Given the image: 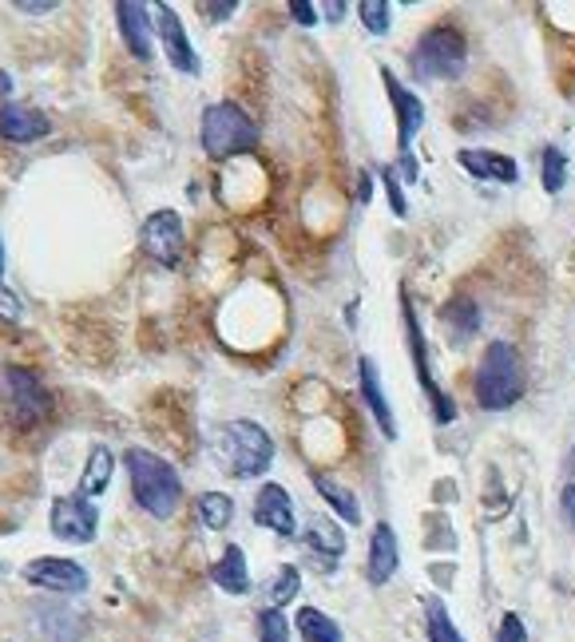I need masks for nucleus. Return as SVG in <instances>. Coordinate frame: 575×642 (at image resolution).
<instances>
[{"label":"nucleus","instance_id":"f3484780","mask_svg":"<svg viewBox=\"0 0 575 642\" xmlns=\"http://www.w3.org/2000/svg\"><path fill=\"white\" fill-rule=\"evenodd\" d=\"M358 392L361 401H366V409L373 413V421H378V428L385 433V440H397V416H393L390 409V397H385V389H381L378 381V365H373V358H358Z\"/></svg>","mask_w":575,"mask_h":642},{"label":"nucleus","instance_id":"37998d69","mask_svg":"<svg viewBox=\"0 0 575 642\" xmlns=\"http://www.w3.org/2000/svg\"><path fill=\"white\" fill-rule=\"evenodd\" d=\"M567 469H572V484H575V448H572V457H567Z\"/></svg>","mask_w":575,"mask_h":642},{"label":"nucleus","instance_id":"bb28decb","mask_svg":"<svg viewBox=\"0 0 575 642\" xmlns=\"http://www.w3.org/2000/svg\"><path fill=\"white\" fill-rule=\"evenodd\" d=\"M298 591H302V571L294 564H283L274 571L271 583H266V603H271L274 610H283L290 599H298Z\"/></svg>","mask_w":575,"mask_h":642},{"label":"nucleus","instance_id":"cd10ccee","mask_svg":"<svg viewBox=\"0 0 575 642\" xmlns=\"http://www.w3.org/2000/svg\"><path fill=\"white\" fill-rule=\"evenodd\" d=\"M199 520H203V528H211V532H223V528L235 520V500L223 496V492H203V496H199Z\"/></svg>","mask_w":575,"mask_h":642},{"label":"nucleus","instance_id":"2f4dec72","mask_svg":"<svg viewBox=\"0 0 575 642\" xmlns=\"http://www.w3.org/2000/svg\"><path fill=\"white\" fill-rule=\"evenodd\" d=\"M381 183H385V198H390L393 215L397 218L409 215V203H405V195H402V174H397V167H385V171H381Z\"/></svg>","mask_w":575,"mask_h":642},{"label":"nucleus","instance_id":"58836bf2","mask_svg":"<svg viewBox=\"0 0 575 642\" xmlns=\"http://www.w3.org/2000/svg\"><path fill=\"white\" fill-rule=\"evenodd\" d=\"M16 9H21V12H28V16H44V12H52L56 4H52V0H40V4H33V0H21V4H16Z\"/></svg>","mask_w":575,"mask_h":642},{"label":"nucleus","instance_id":"ddd939ff","mask_svg":"<svg viewBox=\"0 0 575 642\" xmlns=\"http://www.w3.org/2000/svg\"><path fill=\"white\" fill-rule=\"evenodd\" d=\"M24 579L40 591H56V595H84L87 591V571L76 559H56V556L33 559V564L24 567Z\"/></svg>","mask_w":575,"mask_h":642},{"label":"nucleus","instance_id":"4c0bfd02","mask_svg":"<svg viewBox=\"0 0 575 642\" xmlns=\"http://www.w3.org/2000/svg\"><path fill=\"white\" fill-rule=\"evenodd\" d=\"M370 195H373V174H370V171H361V174H358V203H361V207L370 203Z\"/></svg>","mask_w":575,"mask_h":642},{"label":"nucleus","instance_id":"ea45409f","mask_svg":"<svg viewBox=\"0 0 575 642\" xmlns=\"http://www.w3.org/2000/svg\"><path fill=\"white\" fill-rule=\"evenodd\" d=\"M349 12V4H342V0H330V4H322V16H330V24H337L342 16Z\"/></svg>","mask_w":575,"mask_h":642},{"label":"nucleus","instance_id":"aec40b11","mask_svg":"<svg viewBox=\"0 0 575 642\" xmlns=\"http://www.w3.org/2000/svg\"><path fill=\"white\" fill-rule=\"evenodd\" d=\"M302 540H306L310 556L318 559V567H322V571H334L337 559L346 556V532H342V528H337L330 516H314Z\"/></svg>","mask_w":575,"mask_h":642},{"label":"nucleus","instance_id":"423d86ee","mask_svg":"<svg viewBox=\"0 0 575 642\" xmlns=\"http://www.w3.org/2000/svg\"><path fill=\"white\" fill-rule=\"evenodd\" d=\"M402 302H405V310H402V317H405V338H409V353H412V373H417V385H421L424 397H429V404H433V421H436V425H453L460 413H456L453 397H448V392L436 385L433 361H429V346H424L421 322H417V314H412L409 298L402 294Z\"/></svg>","mask_w":575,"mask_h":642},{"label":"nucleus","instance_id":"6ab92c4d","mask_svg":"<svg viewBox=\"0 0 575 642\" xmlns=\"http://www.w3.org/2000/svg\"><path fill=\"white\" fill-rule=\"evenodd\" d=\"M52 135V120L44 111L21 108V104H4L0 108V140L4 143H36Z\"/></svg>","mask_w":575,"mask_h":642},{"label":"nucleus","instance_id":"c03bdc74","mask_svg":"<svg viewBox=\"0 0 575 642\" xmlns=\"http://www.w3.org/2000/svg\"><path fill=\"white\" fill-rule=\"evenodd\" d=\"M0 278H4V246H0Z\"/></svg>","mask_w":575,"mask_h":642},{"label":"nucleus","instance_id":"9b49d317","mask_svg":"<svg viewBox=\"0 0 575 642\" xmlns=\"http://www.w3.org/2000/svg\"><path fill=\"white\" fill-rule=\"evenodd\" d=\"M155 16V36L164 40V56L171 60L175 72H183V76H199V56H195V44L187 40V28L183 21H179V12L171 9V4H155L152 9Z\"/></svg>","mask_w":575,"mask_h":642},{"label":"nucleus","instance_id":"dca6fc26","mask_svg":"<svg viewBox=\"0 0 575 642\" xmlns=\"http://www.w3.org/2000/svg\"><path fill=\"white\" fill-rule=\"evenodd\" d=\"M397 567H402V544H397V532L381 520L370 535V559H366V579H370V588H385V583L397 576Z\"/></svg>","mask_w":575,"mask_h":642},{"label":"nucleus","instance_id":"a878e982","mask_svg":"<svg viewBox=\"0 0 575 642\" xmlns=\"http://www.w3.org/2000/svg\"><path fill=\"white\" fill-rule=\"evenodd\" d=\"M424 631H429V642H468L465 634L456 631V622H453V615H448L445 599H436V595L424 599Z\"/></svg>","mask_w":575,"mask_h":642},{"label":"nucleus","instance_id":"c9c22d12","mask_svg":"<svg viewBox=\"0 0 575 642\" xmlns=\"http://www.w3.org/2000/svg\"><path fill=\"white\" fill-rule=\"evenodd\" d=\"M560 512H564V523L575 532V484H564V492H560Z\"/></svg>","mask_w":575,"mask_h":642},{"label":"nucleus","instance_id":"a19ab883","mask_svg":"<svg viewBox=\"0 0 575 642\" xmlns=\"http://www.w3.org/2000/svg\"><path fill=\"white\" fill-rule=\"evenodd\" d=\"M239 9V4H235V0H227V4H203V12L206 16H215V21H223V16H230V12Z\"/></svg>","mask_w":575,"mask_h":642},{"label":"nucleus","instance_id":"6e6552de","mask_svg":"<svg viewBox=\"0 0 575 642\" xmlns=\"http://www.w3.org/2000/svg\"><path fill=\"white\" fill-rule=\"evenodd\" d=\"M28 634L33 642H84L87 634V615L68 603H36L28 610Z\"/></svg>","mask_w":575,"mask_h":642},{"label":"nucleus","instance_id":"f257e3e1","mask_svg":"<svg viewBox=\"0 0 575 642\" xmlns=\"http://www.w3.org/2000/svg\"><path fill=\"white\" fill-rule=\"evenodd\" d=\"M123 469H128L131 480V496H135V504L152 520H171L179 512L183 484H179V472L159 452H152V448H128L123 452Z\"/></svg>","mask_w":575,"mask_h":642},{"label":"nucleus","instance_id":"a211bd4d","mask_svg":"<svg viewBox=\"0 0 575 642\" xmlns=\"http://www.w3.org/2000/svg\"><path fill=\"white\" fill-rule=\"evenodd\" d=\"M116 16H120V36L128 44V52L135 60H152V9L140 4V0H120L116 4Z\"/></svg>","mask_w":575,"mask_h":642},{"label":"nucleus","instance_id":"f03ea898","mask_svg":"<svg viewBox=\"0 0 575 642\" xmlns=\"http://www.w3.org/2000/svg\"><path fill=\"white\" fill-rule=\"evenodd\" d=\"M472 389H477L480 409H489V413L512 409L524 397V389H528L520 349L512 346V341H489L484 353H480V370Z\"/></svg>","mask_w":575,"mask_h":642},{"label":"nucleus","instance_id":"c85d7f7f","mask_svg":"<svg viewBox=\"0 0 575 642\" xmlns=\"http://www.w3.org/2000/svg\"><path fill=\"white\" fill-rule=\"evenodd\" d=\"M540 183L548 195H560L567 183V155L560 147H543L540 155Z\"/></svg>","mask_w":575,"mask_h":642},{"label":"nucleus","instance_id":"2eb2a0df","mask_svg":"<svg viewBox=\"0 0 575 642\" xmlns=\"http://www.w3.org/2000/svg\"><path fill=\"white\" fill-rule=\"evenodd\" d=\"M456 163L465 167L472 179H484V183L508 186L520 179V163L504 152H489V147H460V152H456Z\"/></svg>","mask_w":575,"mask_h":642},{"label":"nucleus","instance_id":"1a4fd4ad","mask_svg":"<svg viewBox=\"0 0 575 642\" xmlns=\"http://www.w3.org/2000/svg\"><path fill=\"white\" fill-rule=\"evenodd\" d=\"M140 242H143V254H147V258L167 266V270H175L179 258H183V246H187L183 218L175 215V210H155V215L143 222Z\"/></svg>","mask_w":575,"mask_h":642},{"label":"nucleus","instance_id":"393cba45","mask_svg":"<svg viewBox=\"0 0 575 642\" xmlns=\"http://www.w3.org/2000/svg\"><path fill=\"white\" fill-rule=\"evenodd\" d=\"M294 627H298L302 642H346L342 627L330 619L326 610H318V607H298V615H294Z\"/></svg>","mask_w":575,"mask_h":642},{"label":"nucleus","instance_id":"5701e85b","mask_svg":"<svg viewBox=\"0 0 575 642\" xmlns=\"http://www.w3.org/2000/svg\"><path fill=\"white\" fill-rule=\"evenodd\" d=\"M310 480H314L318 496H322V500H326L330 508H334V512L342 516V520L358 528V523H361V504H358V496H354L349 488H342V484H337L334 476H326V472H310Z\"/></svg>","mask_w":575,"mask_h":642},{"label":"nucleus","instance_id":"79ce46f5","mask_svg":"<svg viewBox=\"0 0 575 642\" xmlns=\"http://www.w3.org/2000/svg\"><path fill=\"white\" fill-rule=\"evenodd\" d=\"M9 96H12V76L0 68V99H9Z\"/></svg>","mask_w":575,"mask_h":642},{"label":"nucleus","instance_id":"b1692460","mask_svg":"<svg viewBox=\"0 0 575 642\" xmlns=\"http://www.w3.org/2000/svg\"><path fill=\"white\" fill-rule=\"evenodd\" d=\"M111 472H116V457H111V448L96 445L87 452V464H84V476H80V496L92 500L99 492L111 484Z\"/></svg>","mask_w":575,"mask_h":642},{"label":"nucleus","instance_id":"412c9836","mask_svg":"<svg viewBox=\"0 0 575 642\" xmlns=\"http://www.w3.org/2000/svg\"><path fill=\"white\" fill-rule=\"evenodd\" d=\"M211 579L218 591L227 595H247L250 591V571H247V552L239 544H227V552L211 564Z\"/></svg>","mask_w":575,"mask_h":642},{"label":"nucleus","instance_id":"4be33fe9","mask_svg":"<svg viewBox=\"0 0 575 642\" xmlns=\"http://www.w3.org/2000/svg\"><path fill=\"white\" fill-rule=\"evenodd\" d=\"M441 322H445L453 346H465V341H472L480 334V305L472 302V298L456 294V298H448L445 310H441Z\"/></svg>","mask_w":575,"mask_h":642},{"label":"nucleus","instance_id":"e433bc0d","mask_svg":"<svg viewBox=\"0 0 575 642\" xmlns=\"http://www.w3.org/2000/svg\"><path fill=\"white\" fill-rule=\"evenodd\" d=\"M397 171L405 174V183H417V179H421V163H417V159H412V152H409V155H402V159H397Z\"/></svg>","mask_w":575,"mask_h":642},{"label":"nucleus","instance_id":"f8f14e48","mask_svg":"<svg viewBox=\"0 0 575 642\" xmlns=\"http://www.w3.org/2000/svg\"><path fill=\"white\" fill-rule=\"evenodd\" d=\"M381 80H385V92H390L393 104V120H397V152L409 155L417 131L424 128V99L409 87H402V80L393 76L390 68H381Z\"/></svg>","mask_w":575,"mask_h":642},{"label":"nucleus","instance_id":"c756f323","mask_svg":"<svg viewBox=\"0 0 575 642\" xmlns=\"http://www.w3.org/2000/svg\"><path fill=\"white\" fill-rule=\"evenodd\" d=\"M358 16L366 24V33L373 36H385L393 28V4H385V0H361Z\"/></svg>","mask_w":575,"mask_h":642},{"label":"nucleus","instance_id":"7ed1b4c3","mask_svg":"<svg viewBox=\"0 0 575 642\" xmlns=\"http://www.w3.org/2000/svg\"><path fill=\"white\" fill-rule=\"evenodd\" d=\"M199 143L211 159H235V155H247L259 147V123L250 120L235 99H218L203 111Z\"/></svg>","mask_w":575,"mask_h":642},{"label":"nucleus","instance_id":"0eeeda50","mask_svg":"<svg viewBox=\"0 0 575 642\" xmlns=\"http://www.w3.org/2000/svg\"><path fill=\"white\" fill-rule=\"evenodd\" d=\"M4 397H9V421L16 428H33L52 413V392L44 389L33 370H21V365L4 370Z\"/></svg>","mask_w":575,"mask_h":642},{"label":"nucleus","instance_id":"72a5a7b5","mask_svg":"<svg viewBox=\"0 0 575 642\" xmlns=\"http://www.w3.org/2000/svg\"><path fill=\"white\" fill-rule=\"evenodd\" d=\"M290 16L302 24V28H310V24L322 21V9H318V4H310V0H290Z\"/></svg>","mask_w":575,"mask_h":642},{"label":"nucleus","instance_id":"20e7f679","mask_svg":"<svg viewBox=\"0 0 575 642\" xmlns=\"http://www.w3.org/2000/svg\"><path fill=\"white\" fill-rule=\"evenodd\" d=\"M468 64V48L465 36L456 33L453 24H433L429 33L417 40L409 56L412 76L421 84H433V80H456Z\"/></svg>","mask_w":575,"mask_h":642},{"label":"nucleus","instance_id":"473e14b6","mask_svg":"<svg viewBox=\"0 0 575 642\" xmlns=\"http://www.w3.org/2000/svg\"><path fill=\"white\" fill-rule=\"evenodd\" d=\"M492 642H528V627H524V619L516 610H504V615H500L496 639Z\"/></svg>","mask_w":575,"mask_h":642},{"label":"nucleus","instance_id":"39448f33","mask_svg":"<svg viewBox=\"0 0 575 642\" xmlns=\"http://www.w3.org/2000/svg\"><path fill=\"white\" fill-rule=\"evenodd\" d=\"M223 457L239 480H254L274 464V440L259 421H230L223 428Z\"/></svg>","mask_w":575,"mask_h":642},{"label":"nucleus","instance_id":"4468645a","mask_svg":"<svg viewBox=\"0 0 575 642\" xmlns=\"http://www.w3.org/2000/svg\"><path fill=\"white\" fill-rule=\"evenodd\" d=\"M254 523L259 528H271L274 535L294 540L298 535V523H294V500L283 484H262L259 496H254Z\"/></svg>","mask_w":575,"mask_h":642},{"label":"nucleus","instance_id":"9d476101","mask_svg":"<svg viewBox=\"0 0 575 642\" xmlns=\"http://www.w3.org/2000/svg\"><path fill=\"white\" fill-rule=\"evenodd\" d=\"M99 528V508L92 500H84L80 492L60 496L52 504V535L68 540V544H92Z\"/></svg>","mask_w":575,"mask_h":642},{"label":"nucleus","instance_id":"7c9ffc66","mask_svg":"<svg viewBox=\"0 0 575 642\" xmlns=\"http://www.w3.org/2000/svg\"><path fill=\"white\" fill-rule=\"evenodd\" d=\"M254 622H259V642H290V619L283 610L262 607Z\"/></svg>","mask_w":575,"mask_h":642},{"label":"nucleus","instance_id":"f704fd0d","mask_svg":"<svg viewBox=\"0 0 575 642\" xmlns=\"http://www.w3.org/2000/svg\"><path fill=\"white\" fill-rule=\"evenodd\" d=\"M21 314H24L21 298L12 294V290H4V286H0V317H4V322H16Z\"/></svg>","mask_w":575,"mask_h":642}]
</instances>
